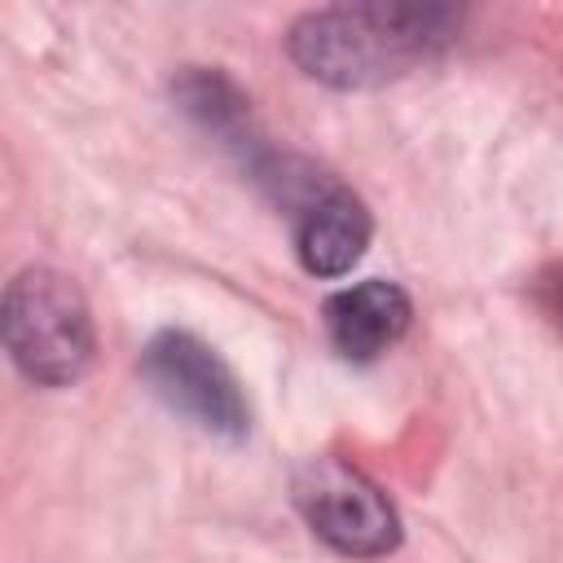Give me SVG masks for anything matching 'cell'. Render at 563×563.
<instances>
[{
    "label": "cell",
    "instance_id": "1",
    "mask_svg": "<svg viewBox=\"0 0 563 563\" xmlns=\"http://www.w3.org/2000/svg\"><path fill=\"white\" fill-rule=\"evenodd\" d=\"M453 31L457 13L444 4H352L303 13L286 48L299 70L321 84L374 88L440 53Z\"/></svg>",
    "mask_w": 563,
    "mask_h": 563
},
{
    "label": "cell",
    "instance_id": "2",
    "mask_svg": "<svg viewBox=\"0 0 563 563\" xmlns=\"http://www.w3.org/2000/svg\"><path fill=\"white\" fill-rule=\"evenodd\" d=\"M4 343L40 387H66L92 365V317L79 286L57 268H22L4 290Z\"/></svg>",
    "mask_w": 563,
    "mask_h": 563
},
{
    "label": "cell",
    "instance_id": "3",
    "mask_svg": "<svg viewBox=\"0 0 563 563\" xmlns=\"http://www.w3.org/2000/svg\"><path fill=\"white\" fill-rule=\"evenodd\" d=\"M295 506L308 528L352 559H378L400 545V519L391 501L356 466L312 457L295 471Z\"/></svg>",
    "mask_w": 563,
    "mask_h": 563
},
{
    "label": "cell",
    "instance_id": "8",
    "mask_svg": "<svg viewBox=\"0 0 563 563\" xmlns=\"http://www.w3.org/2000/svg\"><path fill=\"white\" fill-rule=\"evenodd\" d=\"M545 303H550V312L563 321V268H559V273L545 282Z\"/></svg>",
    "mask_w": 563,
    "mask_h": 563
},
{
    "label": "cell",
    "instance_id": "5",
    "mask_svg": "<svg viewBox=\"0 0 563 563\" xmlns=\"http://www.w3.org/2000/svg\"><path fill=\"white\" fill-rule=\"evenodd\" d=\"M369 211L365 202L343 189L339 180L317 185L299 207H295V251L299 264L317 277H339L347 273L365 242H369Z\"/></svg>",
    "mask_w": 563,
    "mask_h": 563
},
{
    "label": "cell",
    "instance_id": "7",
    "mask_svg": "<svg viewBox=\"0 0 563 563\" xmlns=\"http://www.w3.org/2000/svg\"><path fill=\"white\" fill-rule=\"evenodd\" d=\"M180 110L202 123L211 136H220L229 150L242 154V163H251V172L268 158V150L260 145V136L251 132V110H246V97L220 75V70H202V66H189L176 84H172Z\"/></svg>",
    "mask_w": 563,
    "mask_h": 563
},
{
    "label": "cell",
    "instance_id": "6",
    "mask_svg": "<svg viewBox=\"0 0 563 563\" xmlns=\"http://www.w3.org/2000/svg\"><path fill=\"white\" fill-rule=\"evenodd\" d=\"M413 303L396 282L369 277L361 286H347L339 295L325 299L321 308V325L330 347L343 361H374L383 356L405 330H409Z\"/></svg>",
    "mask_w": 563,
    "mask_h": 563
},
{
    "label": "cell",
    "instance_id": "4",
    "mask_svg": "<svg viewBox=\"0 0 563 563\" xmlns=\"http://www.w3.org/2000/svg\"><path fill=\"white\" fill-rule=\"evenodd\" d=\"M141 374L194 427L224 435V440L246 435L251 405H246L233 369L189 330H158L141 352Z\"/></svg>",
    "mask_w": 563,
    "mask_h": 563
}]
</instances>
